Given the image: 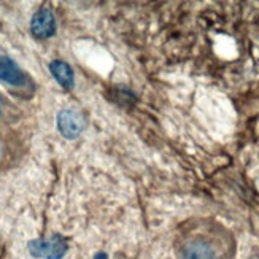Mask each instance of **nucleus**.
I'll list each match as a JSON object with an SVG mask.
<instances>
[{
	"label": "nucleus",
	"mask_w": 259,
	"mask_h": 259,
	"mask_svg": "<svg viewBox=\"0 0 259 259\" xmlns=\"http://www.w3.org/2000/svg\"><path fill=\"white\" fill-rule=\"evenodd\" d=\"M50 72L62 88L72 89L75 84V73L73 69L62 59H54L50 62Z\"/></svg>",
	"instance_id": "obj_6"
},
{
	"label": "nucleus",
	"mask_w": 259,
	"mask_h": 259,
	"mask_svg": "<svg viewBox=\"0 0 259 259\" xmlns=\"http://www.w3.org/2000/svg\"><path fill=\"white\" fill-rule=\"evenodd\" d=\"M56 29H58V24H56V16L51 8L41 7L33 13L30 21V32L35 38L38 40L51 38L56 33Z\"/></svg>",
	"instance_id": "obj_4"
},
{
	"label": "nucleus",
	"mask_w": 259,
	"mask_h": 259,
	"mask_svg": "<svg viewBox=\"0 0 259 259\" xmlns=\"http://www.w3.org/2000/svg\"><path fill=\"white\" fill-rule=\"evenodd\" d=\"M4 157H5V145H4V140L0 139V162L4 161Z\"/></svg>",
	"instance_id": "obj_8"
},
{
	"label": "nucleus",
	"mask_w": 259,
	"mask_h": 259,
	"mask_svg": "<svg viewBox=\"0 0 259 259\" xmlns=\"http://www.w3.org/2000/svg\"><path fill=\"white\" fill-rule=\"evenodd\" d=\"M0 81L18 89L29 88L30 76L21 69L19 64L7 54H0Z\"/></svg>",
	"instance_id": "obj_2"
},
{
	"label": "nucleus",
	"mask_w": 259,
	"mask_h": 259,
	"mask_svg": "<svg viewBox=\"0 0 259 259\" xmlns=\"http://www.w3.org/2000/svg\"><path fill=\"white\" fill-rule=\"evenodd\" d=\"M30 253L43 259H61L67 253V243L59 235L48 240H35L30 243Z\"/></svg>",
	"instance_id": "obj_5"
},
{
	"label": "nucleus",
	"mask_w": 259,
	"mask_h": 259,
	"mask_svg": "<svg viewBox=\"0 0 259 259\" xmlns=\"http://www.w3.org/2000/svg\"><path fill=\"white\" fill-rule=\"evenodd\" d=\"M59 134L67 140H75L86 129V116L78 108H62L58 113Z\"/></svg>",
	"instance_id": "obj_1"
},
{
	"label": "nucleus",
	"mask_w": 259,
	"mask_h": 259,
	"mask_svg": "<svg viewBox=\"0 0 259 259\" xmlns=\"http://www.w3.org/2000/svg\"><path fill=\"white\" fill-rule=\"evenodd\" d=\"M5 111H7V102H5V99L2 97V94H0V118L5 115Z\"/></svg>",
	"instance_id": "obj_7"
},
{
	"label": "nucleus",
	"mask_w": 259,
	"mask_h": 259,
	"mask_svg": "<svg viewBox=\"0 0 259 259\" xmlns=\"http://www.w3.org/2000/svg\"><path fill=\"white\" fill-rule=\"evenodd\" d=\"M178 259H221V256L210 240L194 237L182 245L178 250Z\"/></svg>",
	"instance_id": "obj_3"
}]
</instances>
